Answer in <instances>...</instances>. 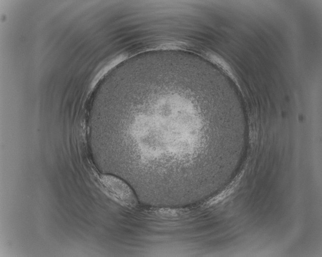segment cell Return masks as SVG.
Masks as SVG:
<instances>
[{"mask_svg": "<svg viewBox=\"0 0 322 257\" xmlns=\"http://www.w3.org/2000/svg\"><path fill=\"white\" fill-rule=\"evenodd\" d=\"M100 182L105 192L116 202L126 207H134L137 201L131 188L120 178L114 175L103 174Z\"/></svg>", "mask_w": 322, "mask_h": 257, "instance_id": "obj_1", "label": "cell"}]
</instances>
